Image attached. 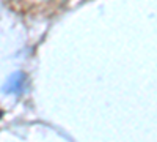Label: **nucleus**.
I'll list each match as a JSON object with an SVG mask.
<instances>
[{"instance_id":"f257e3e1","label":"nucleus","mask_w":157,"mask_h":142,"mask_svg":"<svg viewBox=\"0 0 157 142\" xmlns=\"http://www.w3.org/2000/svg\"><path fill=\"white\" fill-rule=\"evenodd\" d=\"M0 117H2V111H0Z\"/></svg>"}]
</instances>
